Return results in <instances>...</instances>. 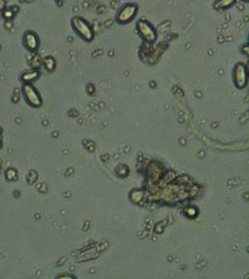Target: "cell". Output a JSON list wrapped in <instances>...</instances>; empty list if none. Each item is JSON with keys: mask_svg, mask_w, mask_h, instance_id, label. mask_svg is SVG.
<instances>
[{"mask_svg": "<svg viewBox=\"0 0 249 279\" xmlns=\"http://www.w3.org/2000/svg\"><path fill=\"white\" fill-rule=\"evenodd\" d=\"M72 29L86 42H91L95 37V32L91 25L83 17L74 16L71 20Z\"/></svg>", "mask_w": 249, "mask_h": 279, "instance_id": "6da1fadb", "label": "cell"}, {"mask_svg": "<svg viewBox=\"0 0 249 279\" xmlns=\"http://www.w3.org/2000/svg\"><path fill=\"white\" fill-rule=\"evenodd\" d=\"M22 94L25 101L30 106L39 108L42 105V96L32 84H22Z\"/></svg>", "mask_w": 249, "mask_h": 279, "instance_id": "7a4b0ae2", "label": "cell"}, {"mask_svg": "<svg viewBox=\"0 0 249 279\" xmlns=\"http://www.w3.org/2000/svg\"><path fill=\"white\" fill-rule=\"evenodd\" d=\"M138 12V6L136 3L125 5L116 15V22L121 24H126L131 22Z\"/></svg>", "mask_w": 249, "mask_h": 279, "instance_id": "3957f363", "label": "cell"}, {"mask_svg": "<svg viewBox=\"0 0 249 279\" xmlns=\"http://www.w3.org/2000/svg\"><path fill=\"white\" fill-rule=\"evenodd\" d=\"M22 46L24 47L25 49L28 52L34 53L37 52L39 49L40 38L38 35L33 31H27L24 32V34L22 35Z\"/></svg>", "mask_w": 249, "mask_h": 279, "instance_id": "277c9868", "label": "cell"}, {"mask_svg": "<svg viewBox=\"0 0 249 279\" xmlns=\"http://www.w3.org/2000/svg\"><path fill=\"white\" fill-rule=\"evenodd\" d=\"M139 33L146 42H154L157 38V33L153 26L146 20H139L136 24Z\"/></svg>", "mask_w": 249, "mask_h": 279, "instance_id": "5b68a950", "label": "cell"}, {"mask_svg": "<svg viewBox=\"0 0 249 279\" xmlns=\"http://www.w3.org/2000/svg\"><path fill=\"white\" fill-rule=\"evenodd\" d=\"M234 80L238 88L243 89L247 85L248 72L245 64L238 63L234 71Z\"/></svg>", "mask_w": 249, "mask_h": 279, "instance_id": "8992f818", "label": "cell"}, {"mask_svg": "<svg viewBox=\"0 0 249 279\" xmlns=\"http://www.w3.org/2000/svg\"><path fill=\"white\" fill-rule=\"evenodd\" d=\"M41 76V72L40 70L37 69H31L29 71H25L21 76V80H22L23 84H32L35 81H37Z\"/></svg>", "mask_w": 249, "mask_h": 279, "instance_id": "52a82bcc", "label": "cell"}, {"mask_svg": "<svg viewBox=\"0 0 249 279\" xmlns=\"http://www.w3.org/2000/svg\"><path fill=\"white\" fill-rule=\"evenodd\" d=\"M237 0H216L214 3L215 10H225L232 7Z\"/></svg>", "mask_w": 249, "mask_h": 279, "instance_id": "ba28073f", "label": "cell"}, {"mask_svg": "<svg viewBox=\"0 0 249 279\" xmlns=\"http://www.w3.org/2000/svg\"><path fill=\"white\" fill-rule=\"evenodd\" d=\"M42 66L46 71L52 72L56 68V60L52 56H45L42 59Z\"/></svg>", "mask_w": 249, "mask_h": 279, "instance_id": "9c48e42d", "label": "cell"}, {"mask_svg": "<svg viewBox=\"0 0 249 279\" xmlns=\"http://www.w3.org/2000/svg\"><path fill=\"white\" fill-rule=\"evenodd\" d=\"M30 67L31 69H37L39 70L42 66V58L37 52H34L32 55V58L29 61Z\"/></svg>", "mask_w": 249, "mask_h": 279, "instance_id": "30bf717a", "label": "cell"}, {"mask_svg": "<svg viewBox=\"0 0 249 279\" xmlns=\"http://www.w3.org/2000/svg\"><path fill=\"white\" fill-rule=\"evenodd\" d=\"M2 14H3V17L6 18V19H10V18H12L13 17V15H14V12L12 11V10L10 9H3L2 10Z\"/></svg>", "mask_w": 249, "mask_h": 279, "instance_id": "8fae6325", "label": "cell"}, {"mask_svg": "<svg viewBox=\"0 0 249 279\" xmlns=\"http://www.w3.org/2000/svg\"><path fill=\"white\" fill-rule=\"evenodd\" d=\"M5 7V0H0V11H2Z\"/></svg>", "mask_w": 249, "mask_h": 279, "instance_id": "7c38bea8", "label": "cell"}, {"mask_svg": "<svg viewBox=\"0 0 249 279\" xmlns=\"http://www.w3.org/2000/svg\"><path fill=\"white\" fill-rule=\"evenodd\" d=\"M63 1L64 0H54V2L57 3L58 7H62V5H63Z\"/></svg>", "mask_w": 249, "mask_h": 279, "instance_id": "4fadbf2b", "label": "cell"}, {"mask_svg": "<svg viewBox=\"0 0 249 279\" xmlns=\"http://www.w3.org/2000/svg\"><path fill=\"white\" fill-rule=\"evenodd\" d=\"M2 147V131L0 128V148Z\"/></svg>", "mask_w": 249, "mask_h": 279, "instance_id": "5bb4252c", "label": "cell"}, {"mask_svg": "<svg viewBox=\"0 0 249 279\" xmlns=\"http://www.w3.org/2000/svg\"><path fill=\"white\" fill-rule=\"evenodd\" d=\"M245 1H249V0H245Z\"/></svg>", "mask_w": 249, "mask_h": 279, "instance_id": "9a60e30c", "label": "cell"}]
</instances>
